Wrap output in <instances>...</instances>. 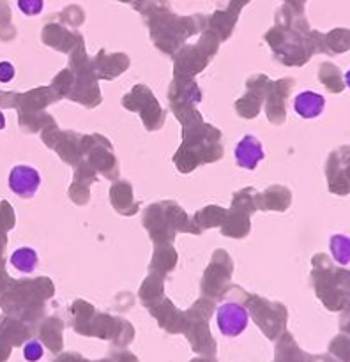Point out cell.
I'll return each instance as SVG.
<instances>
[{
    "label": "cell",
    "instance_id": "1",
    "mask_svg": "<svg viewBox=\"0 0 350 362\" xmlns=\"http://www.w3.org/2000/svg\"><path fill=\"white\" fill-rule=\"evenodd\" d=\"M216 318H218V327L221 334L228 336V338L239 336L247 327V320H250L246 308L235 303L221 304Z\"/></svg>",
    "mask_w": 350,
    "mask_h": 362
},
{
    "label": "cell",
    "instance_id": "2",
    "mask_svg": "<svg viewBox=\"0 0 350 362\" xmlns=\"http://www.w3.org/2000/svg\"><path fill=\"white\" fill-rule=\"evenodd\" d=\"M41 186V175L35 168L27 165L14 166L9 173V189L21 198L34 197Z\"/></svg>",
    "mask_w": 350,
    "mask_h": 362
},
{
    "label": "cell",
    "instance_id": "3",
    "mask_svg": "<svg viewBox=\"0 0 350 362\" xmlns=\"http://www.w3.org/2000/svg\"><path fill=\"white\" fill-rule=\"evenodd\" d=\"M264 158L265 152L264 147H262V141L258 140V138H255L253 134H246V136L237 144L235 161L240 168L255 170L258 166V163Z\"/></svg>",
    "mask_w": 350,
    "mask_h": 362
},
{
    "label": "cell",
    "instance_id": "4",
    "mask_svg": "<svg viewBox=\"0 0 350 362\" xmlns=\"http://www.w3.org/2000/svg\"><path fill=\"white\" fill-rule=\"evenodd\" d=\"M324 95L317 94V92L313 90L301 92V94H297L296 99H293V110H296L297 115H301L303 119H315V117H318L324 112Z\"/></svg>",
    "mask_w": 350,
    "mask_h": 362
},
{
    "label": "cell",
    "instance_id": "5",
    "mask_svg": "<svg viewBox=\"0 0 350 362\" xmlns=\"http://www.w3.org/2000/svg\"><path fill=\"white\" fill-rule=\"evenodd\" d=\"M37 253L32 247H20L11 255V265L23 274H30L37 267Z\"/></svg>",
    "mask_w": 350,
    "mask_h": 362
},
{
    "label": "cell",
    "instance_id": "6",
    "mask_svg": "<svg viewBox=\"0 0 350 362\" xmlns=\"http://www.w3.org/2000/svg\"><path fill=\"white\" fill-rule=\"evenodd\" d=\"M331 251H332V257H334V260L338 262V264L349 265L350 264V237L332 235Z\"/></svg>",
    "mask_w": 350,
    "mask_h": 362
},
{
    "label": "cell",
    "instance_id": "7",
    "mask_svg": "<svg viewBox=\"0 0 350 362\" xmlns=\"http://www.w3.org/2000/svg\"><path fill=\"white\" fill-rule=\"evenodd\" d=\"M18 7L27 16H35L42 11V0H18Z\"/></svg>",
    "mask_w": 350,
    "mask_h": 362
},
{
    "label": "cell",
    "instance_id": "8",
    "mask_svg": "<svg viewBox=\"0 0 350 362\" xmlns=\"http://www.w3.org/2000/svg\"><path fill=\"white\" fill-rule=\"evenodd\" d=\"M16 71H14V66L11 62H0V81L2 83H9L14 78Z\"/></svg>",
    "mask_w": 350,
    "mask_h": 362
},
{
    "label": "cell",
    "instance_id": "9",
    "mask_svg": "<svg viewBox=\"0 0 350 362\" xmlns=\"http://www.w3.org/2000/svg\"><path fill=\"white\" fill-rule=\"evenodd\" d=\"M41 346L37 343H28L27 349H25V356H27L28 361H35L41 357Z\"/></svg>",
    "mask_w": 350,
    "mask_h": 362
},
{
    "label": "cell",
    "instance_id": "10",
    "mask_svg": "<svg viewBox=\"0 0 350 362\" xmlns=\"http://www.w3.org/2000/svg\"><path fill=\"white\" fill-rule=\"evenodd\" d=\"M6 127V117H4V113L0 112V129H4Z\"/></svg>",
    "mask_w": 350,
    "mask_h": 362
},
{
    "label": "cell",
    "instance_id": "11",
    "mask_svg": "<svg viewBox=\"0 0 350 362\" xmlns=\"http://www.w3.org/2000/svg\"><path fill=\"white\" fill-rule=\"evenodd\" d=\"M345 81H346V85H349V87H350V71L345 74Z\"/></svg>",
    "mask_w": 350,
    "mask_h": 362
}]
</instances>
